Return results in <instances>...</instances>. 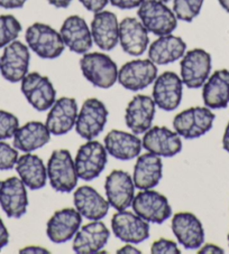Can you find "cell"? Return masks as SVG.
Here are the masks:
<instances>
[{
  "label": "cell",
  "instance_id": "1",
  "mask_svg": "<svg viewBox=\"0 0 229 254\" xmlns=\"http://www.w3.org/2000/svg\"><path fill=\"white\" fill-rule=\"evenodd\" d=\"M25 39L30 50L41 59H57L65 48L61 34L43 23L30 25L26 30Z\"/></svg>",
  "mask_w": 229,
  "mask_h": 254
},
{
  "label": "cell",
  "instance_id": "2",
  "mask_svg": "<svg viewBox=\"0 0 229 254\" xmlns=\"http://www.w3.org/2000/svg\"><path fill=\"white\" fill-rule=\"evenodd\" d=\"M80 68L83 76L92 85L101 89H109L118 81L117 64L104 53H86L80 60Z\"/></svg>",
  "mask_w": 229,
  "mask_h": 254
},
{
  "label": "cell",
  "instance_id": "3",
  "mask_svg": "<svg viewBox=\"0 0 229 254\" xmlns=\"http://www.w3.org/2000/svg\"><path fill=\"white\" fill-rule=\"evenodd\" d=\"M137 15L144 27L156 36H164L174 32L178 26V18L160 0H144L138 7Z\"/></svg>",
  "mask_w": 229,
  "mask_h": 254
},
{
  "label": "cell",
  "instance_id": "4",
  "mask_svg": "<svg viewBox=\"0 0 229 254\" xmlns=\"http://www.w3.org/2000/svg\"><path fill=\"white\" fill-rule=\"evenodd\" d=\"M47 177L53 190L70 192L78 184V174L72 156L67 149L54 150L47 163Z\"/></svg>",
  "mask_w": 229,
  "mask_h": 254
},
{
  "label": "cell",
  "instance_id": "5",
  "mask_svg": "<svg viewBox=\"0 0 229 254\" xmlns=\"http://www.w3.org/2000/svg\"><path fill=\"white\" fill-rule=\"evenodd\" d=\"M215 115L207 107H193L175 116L173 127L180 137L197 139L209 132L214 126Z\"/></svg>",
  "mask_w": 229,
  "mask_h": 254
},
{
  "label": "cell",
  "instance_id": "6",
  "mask_svg": "<svg viewBox=\"0 0 229 254\" xmlns=\"http://www.w3.org/2000/svg\"><path fill=\"white\" fill-rule=\"evenodd\" d=\"M78 177L83 181H92L99 176L107 165V150L103 143L88 140L79 148L74 159Z\"/></svg>",
  "mask_w": 229,
  "mask_h": 254
},
{
  "label": "cell",
  "instance_id": "7",
  "mask_svg": "<svg viewBox=\"0 0 229 254\" xmlns=\"http://www.w3.org/2000/svg\"><path fill=\"white\" fill-rule=\"evenodd\" d=\"M180 66L183 84L189 89H199L210 75L211 56L202 48H193L183 55Z\"/></svg>",
  "mask_w": 229,
  "mask_h": 254
},
{
  "label": "cell",
  "instance_id": "8",
  "mask_svg": "<svg viewBox=\"0 0 229 254\" xmlns=\"http://www.w3.org/2000/svg\"><path fill=\"white\" fill-rule=\"evenodd\" d=\"M131 206L139 217L156 224H162L172 215L169 199L161 192L152 190H145L135 195Z\"/></svg>",
  "mask_w": 229,
  "mask_h": 254
},
{
  "label": "cell",
  "instance_id": "9",
  "mask_svg": "<svg viewBox=\"0 0 229 254\" xmlns=\"http://www.w3.org/2000/svg\"><path fill=\"white\" fill-rule=\"evenodd\" d=\"M107 119L108 110L105 104L98 99H88L83 102L77 118V133L86 140L95 139L103 132Z\"/></svg>",
  "mask_w": 229,
  "mask_h": 254
},
{
  "label": "cell",
  "instance_id": "10",
  "mask_svg": "<svg viewBox=\"0 0 229 254\" xmlns=\"http://www.w3.org/2000/svg\"><path fill=\"white\" fill-rule=\"evenodd\" d=\"M21 92L30 106L37 111L48 110L56 101V91L50 78L37 72L27 73L21 80Z\"/></svg>",
  "mask_w": 229,
  "mask_h": 254
},
{
  "label": "cell",
  "instance_id": "11",
  "mask_svg": "<svg viewBox=\"0 0 229 254\" xmlns=\"http://www.w3.org/2000/svg\"><path fill=\"white\" fill-rule=\"evenodd\" d=\"M29 60V50L25 44L18 41L8 44L0 58V72L3 78L11 83L20 82L27 75Z\"/></svg>",
  "mask_w": 229,
  "mask_h": 254
},
{
  "label": "cell",
  "instance_id": "12",
  "mask_svg": "<svg viewBox=\"0 0 229 254\" xmlns=\"http://www.w3.org/2000/svg\"><path fill=\"white\" fill-rule=\"evenodd\" d=\"M157 77V67L151 60H134L118 71V82L129 91L146 89Z\"/></svg>",
  "mask_w": 229,
  "mask_h": 254
},
{
  "label": "cell",
  "instance_id": "13",
  "mask_svg": "<svg viewBox=\"0 0 229 254\" xmlns=\"http://www.w3.org/2000/svg\"><path fill=\"white\" fill-rule=\"evenodd\" d=\"M112 229L114 236L126 243H142L149 238L148 222L126 209L114 214Z\"/></svg>",
  "mask_w": 229,
  "mask_h": 254
},
{
  "label": "cell",
  "instance_id": "14",
  "mask_svg": "<svg viewBox=\"0 0 229 254\" xmlns=\"http://www.w3.org/2000/svg\"><path fill=\"white\" fill-rule=\"evenodd\" d=\"M107 200L117 211L128 208L135 197V184L130 175L124 170H113L105 183Z\"/></svg>",
  "mask_w": 229,
  "mask_h": 254
},
{
  "label": "cell",
  "instance_id": "15",
  "mask_svg": "<svg viewBox=\"0 0 229 254\" xmlns=\"http://www.w3.org/2000/svg\"><path fill=\"white\" fill-rule=\"evenodd\" d=\"M183 82L177 73L164 72L154 81L153 100L164 111H174L182 100Z\"/></svg>",
  "mask_w": 229,
  "mask_h": 254
},
{
  "label": "cell",
  "instance_id": "16",
  "mask_svg": "<svg viewBox=\"0 0 229 254\" xmlns=\"http://www.w3.org/2000/svg\"><path fill=\"white\" fill-rule=\"evenodd\" d=\"M172 231L179 243L188 250L200 249L205 242V230L201 222L190 212L177 213L172 218Z\"/></svg>",
  "mask_w": 229,
  "mask_h": 254
},
{
  "label": "cell",
  "instance_id": "17",
  "mask_svg": "<svg viewBox=\"0 0 229 254\" xmlns=\"http://www.w3.org/2000/svg\"><path fill=\"white\" fill-rule=\"evenodd\" d=\"M0 206L10 218L25 215L28 206L27 190L20 178L10 177L0 184Z\"/></svg>",
  "mask_w": 229,
  "mask_h": 254
},
{
  "label": "cell",
  "instance_id": "18",
  "mask_svg": "<svg viewBox=\"0 0 229 254\" xmlns=\"http://www.w3.org/2000/svg\"><path fill=\"white\" fill-rule=\"evenodd\" d=\"M82 215L76 208L56 211L47 222L46 234L52 242L61 244L71 240L81 226Z\"/></svg>",
  "mask_w": 229,
  "mask_h": 254
},
{
  "label": "cell",
  "instance_id": "19",
  "mask_svg": "<svg viewBox=\"0 0 229 254\" xmlns=\"http://www.w3.org/2000/svg\"><path fill=\"white\" fill-rule=\"evenodd\" d=\"M143 147L160 157H173L182 150V141L177 132L166 127H153L144 133Z\"/></svg>",
  "mask_w": 229,
  "mask_h": 254
},
{
  "label": "cell",
  "instance_id": "20",
  "mask_svg": "<svg viewBox=\"0 0 229 254\" xmlns=\"http://www.w3.org/2000/svg\"><path fill=\"white\" fill-rule=\"evenodd\" d=\"M78 104L76 99L63 96L56 100L46 118V127L54 135L67 134L76 126Z\"/></svg>",
  "mask_w": 229,
  "mask_h": 254
},
{
  "label": "cell",
  "instance_id": "21",
  "mask_svg": "<svg viewBox=\"0 0 229 254\" xmlns=\"http://www.w3.org/2000/svg\"><path fill=\"white\" fill-rule=\"evenodd\" d=\"M64 45L77 54H86L92 47L91 30L82 17L72 15L63 21L60 30Z\"/></svg>",
  "mask_w": 229,
  "mask_h": 254
},
{
  "label": "cell",
  "instance_id": "22",
  "mask_svg": "<svg viewBox=\"0 0 229 254\" xmlns=\"http://www.w3.org/2000/svg\"><path fill=\"white\" fill-rule=\"evenodd\" d=\"M92 39L100 50L112 51L119 42V23L112 11L96 12L91 21Z\"/></svg>",
  "mask_w": 229,
  "mask_h": 254
},
{
  "label": "cell",
  "instance_id": "23",
  "mask_svg": "<svg viewBox=\"0 0 229 254\" xmlns=\"http://www.w3.org/2000/svg\"><path fill=\"white\" fill-rule=\"evenodd\" d=\"M156 104L151 96L138 94L131 99L126 108L125 121L135 134L145 133L151 128L155 116Z\"/></svg>",
  "mask_w": 229,
  "mask_h": 254
},
{
  "label": "cell",
  "instance_id": "24",
  "mask_svg": "<svg viewBox=\"0 0 229 254\" xmlns=\"http://www.w3.org/2000/svg\"><path fill=\"white\" fill-rule=\"evenodd\" d=\"M119 43L128 55H142L149 44L148 30L137 18L127 17L119 23Z\"/></svg>",
  "mask_w": 229,
  "mask_h": 254
},
{
  "label": "cell",
  "instance_id": "25",
  "mask_svg": "<svg viewBox=\"0 0 229 254\" xmlns=\"http://www.w3.org/2000/svg\"><path fill=\"white\" fill-rule=\"evenodd\" d=\"M110 232L103 222L94 221L81 227L73 240V251L79 254H92L101 251L107 244Z\"/></svg>",
  "mask_w": 229,
  "mask_h": 254
},
{
  "label": "cell",
  "instance_id": "26",
  "mask_svg": "<svg viewBox=\"0 0 229 254\" xmlns=\"http://www.w3.org/2000/svg\"><path fill=\"white\" fill-rule=\"evenodd\" d=\"M74 206L82 216L90 221H99L107 215L110 204L95 188L81 186L74 191Z\"/></svg>",
  "mask_w": 229,
  "mask_h": 254
},
{
  "label": "cell",
  "instance_id": "27",
  "mask_svg": "<svg viewBox=\"0 0 229 254\" xmlns=\"http://www.w3.org/2000/svg\"><path fill=\"white\" fill-rule=\"evenodd\" d=\"M142 140L133 133L112 130L105 137V148L108 154L119 160H130L142 151Z\"/></svg>",
  "mask_w": 229,
  "mask_h": 254
},
{
  "label": "cell",
  "instance_id": "28",
  "mask_svg": "<svg viewBox=\"0 0 229 254\" xmlns=\"http://www.w3.org/2000/svg\"><path fill=\"white\" fill-rule=\"evenodd\" d=\"M187 44L181 37L169 34L158 36L148 47V58L154 64L166 65L183 58Z\"/></svg>",
  "mask_w": 229,
  "mask_h": 254
},
{
  "label": "cell",
  "instance_id": "29",
  "mask_svg": "<svg viewBox=\"0 0 229 254\" xmlns=\"http://www.w3.org/2000/svg\"><path fill=\"white\" fill-rule=\"evenodd\" d=\"M202 99L209 109H225L229 104V71L218 69L208 77L202 89Z\"/></svg>",
  "mask_w": 229,
  "mask_h": 254
},
{
  "label": "cell",
  "instance_id": "30",
  "mask_svg": "<svg viewBox=\"0 0 229 254\" xmlns=\"http://www.w3.org/2000/svg\"><path fill=\"white\" fill-rule=\"evenodd\" d=\"M162 170L163 164L160 156L154 155L152 152L138 156L133 175L135 187L142 190H152L160 183Z\"/></svg>",
  "mask_w": 229,
  "mask_h": 254
},
{
  "label": "cell",
  "instance_id": "31",
  "mask_svg": "<svg viewBox=\"0 0 229 254\" xmlns=\"http://www.w3.org/2000/svg\"><path fill=\"white\" fill-rule=\"evenodd\" d=\"M51 132L46 125L39 121H30L19 127L14 134V147L17 150L32 152L50 141Z\"/></svg>",
  "mask_w": 229,
  "mask_h": 254
},
{
  "label": "cell",
  "instance_id": "32",
  "mask_svg": "<svg viewBox=\"0 0 229 254\" xmlns=\"http://www.w3.org/2000/svg\"><path fill=\"white\" fill-rule=\"evenodd\" d=\"M16 172L25 186L30 190H41L46 185L47 169L44 166L43 160L36 155L26 152V155L18 157Z\"/></svg>",
  "mask_w": 229,
  "mask_h": 254
},
{
  "label": "cell",
  "instance_id": "33",
  "mask_svg": "<svg viewBox=\"0 0 229 254\" xmlns=\"http://www.w3.org/2000/svg\"><path fill=\"white\" fill-rule=\"evenodd\" d=\"M21 32V25L12 15L0 16V48L16 41Z\"/></svg>",
  "mask_w": 229,
  "mask_h": 254
},
{
  "label": "cell",
  "instance_id": "34",
  "mask_svg": "<svg viewBox=\"0 0 229 254\" xmlns=\"http://www.w3.org/2000/svg\"><path fill=\"white\" fill-rule=\"evenodd\" d=\"M205 0H173V12L177 18L190 23L200 14Z\"/></svg>",
  "mask_w": 229,
  "mask_h": 254
},
{
  "label": "cell",
  "instance_id": "35",
  "mask_svg": "<svg viewBox=\"0 0 229 254\" xmlns=\"http://www.w3.org/2000/svg\"><path fill=\"white\" fill-rule=\"evenodd\" d=\"M18 128L19 121L16 116L10 112L0 110V140L12 138Z\"/></svg>",
  "mask_w": 229,
  "mask_h": 254
},
{
  "label": "cell",
  "instance_id": "36",
  "mask_svg": "<svg viewBox=\"0 0 229 254\" xmlns=\"http://www.w3.org/2000/svg\"><path fill=\"white\" fill-rule=\"evenodd\" d=\"M18 152L7 142L0 141V170H9L16 166Z\"/></svg>",
  "mask_w": 229,
  "mask_h": 254
},
{
  "label": "cell",
  "instance_id": "37",
  "mask_svg": "<svg viewBox=\"0 0 229 254\" xmlns=\"http://www.w3.org/2000/svg\"><path fill=\"white\" fill-rule=\"evenodd\" d=\"M151 252L153 254H179L181 253L178 244L167 239H160L152 244Z\"/></svg>",
  "mask_w": 229,
  "mask_h": 254
},
{
  "label": "cell",
  "instance_id": "38",
  "mask_svg": "<svg viewBox=\"0 0 229 254\" xmlns=\"http://www.w3.org/2000/svg\"><path fill=\"white\" fill-rule=\"evenodd\" d=\"M79 1L82 3L87 10L96 14V12L105 9V7L108 5L109 0H79Z\"/></svg>",
  "mask_w": 229,
  "mask_h": 254
},
{
  "label": "cell",
  "instance_id": "39",
  "mask_svg": "<svg viewBox=\"0 0 229 254\" xmlns=\"http://www.w3.org/2000/svg\"><path fill=\"white\" fill-rule=\"evenodd\" d=\"M109 2L119 9H134L142 5L144 0H109Z\"/></svg>",
  "mask_w": 229,
  "mask_h": 254
},
{
  "label": "cell",
  "instance_id": "40",
  "mask_svg": "<svg viewBox=\"0 0 229 254\" xmlns=\"http://www.w3.org/2000/svg\"><path fill=\"white\" fill-rule=\"evenodd\" d=\"M27 0H0V7L5 9H17L23 7Z\"/></svg>",
  "mask_w": 229,
  "mask_h": 254
},
{
  "label": "cell",
  "instance_id": "41",
  "mask_svg": "<svg viewBox=\"0 0 229 254\" xmlns=\"http://www.w3.org/2000/svg\"><path fill=\"white\" fill-rule=\"evenodd\" d=\"M9 242V233H8L7 227L3 224L1 218H0V251L6 247Z\"/></svg>",
  "mask_w": 229,
  "mask_h": 254
},
{
  "label": "cell",
  "instance_id": "42",
  "mask_svg": "<svg viewBox=\"0 0 229 254\" xmlns=\"http://www.w3.org/2000/svg\"><path fill=\"white\" fill-rule=\"evenodd\" d=\"M225 251L224 250L218 247V245L216 244H206L202 247L199 251H198V253L200 254H204V253H224Z\"/></svg>",
  "mask_w": 229,
  "mask_h": 254
},
{
  "label": "cell",
  "instance_id": "43",
  "mask_svg": "<svg viewBox=\"0 0 229 254\" xmlns=\"http://www.w3.org/2000/svg\"><path fill=\"white\" fill-rule=\"evenodd\" d=\"M117 253H119V254H140L142 252H140L138 249L133 247L131 243H128L127 245H125V247H122L119 250H117Z\"/></svg>",
  "mask_w": 229,
  "mask_h": 254
},
{
  "label": "cell",
  "instance_id": "44",
  "mask_svg": "<svg viewBox=\"0 0 229 254\" xmlns=\"http://www.w3.org/2000/svg\"><path fill=\"white\" fill-rule=\"evenodd\" d=\"M20 253H50L46 249L41 248V247H27L21 249Z\"/></svg>",
  "mask_w": 229,
  "mask_h": 254
},
{
  "label": "cell",
  "instance_id": "45",
  "mask_svg": "<svg viewBox=\"0 0 229 254\" xmlns=\"http://www.w3.org/2000/svg\"><path fill=\"white\" fill-rule=\"evenodd\" d=\"M47 1L56 8H67L72 2V0H47Z\"/></svg>",
  "mask_w": 229,
  "mask_h": 254
},
{
  "label": "cell",
  "instance_id": "46",
  "mask_svg": "<svg viewBox=\"0 0 229 254\" xmlns=\"http://www.w3.org/2000/svg\"><path fill=\"white\" fill-rule=\"evenodd\" d=\"M223 147L225 150L229 152V122L227 124L226 129H225V133L223 137Z\"/></svg>",
  "mask_w": 229,
  "mask_h": 254
},
{
  "label": "cell",
  "instance_id": "47",
  "mask_svg": "<svg viewBox=\"0 0 229 254\" xmlns=\"http://www.w3.org/2000/svg\"><path fill=\"white\" fill-rule=\"evenodd\" d=\"M218 2L220 3V6H222L229 14V0H218Z\"/></svg>",
  "mask_w": 229,
  "mask_h": 254
},
{
  "label": "cell",
  "instance_id": "48",
  "mask_svg": "<svg viewBox=\"0 0 229 254\" xmlns=\"http://www.w3.org/2000/svg\"><path fill=\"white\" fill-rule=\"evenodd\" d=\"M160 1H162V2H167V1H170V0H160Z\"/></svg>",
  "mask_w": 229,
  "mask_h": 254
},
{
  "label": "cell",
  "instance_id": "49",
  "mask_svg": "<svg viewBox=\"0 0 229 254\" xmlns=\"http://www.w3.org/2000/svg\"><path fill=\"white\" fill-rule=\"evenodd\" d=\"M227 240H228V245H229V234H228V236H227Z\"/></svg>",
  "mask_w": 229,
  "mask_h": 254
},
{
  "label": "cell",
  "instance_id": "50",
  "mask_svg": "<svg viewBox=\"0 0 229 254\" xmlns=\"http://www.w3.org/2000/svg\"><path fill=\"white\" fill-rule=\"evenodd\" d=\"M0 184H1V183H0Z\"/></svg>",
  "mask_w": 229,
  "mask_h": 254
}]
</instances>
